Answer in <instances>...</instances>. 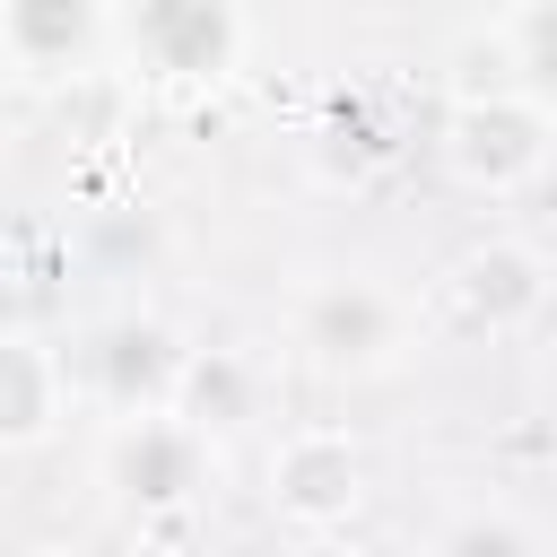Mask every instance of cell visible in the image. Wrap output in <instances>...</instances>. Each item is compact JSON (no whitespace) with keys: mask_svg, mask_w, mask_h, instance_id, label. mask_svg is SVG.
<instances>
[{"mask_svg":"<svg viewBox=\"0 0 557 557\" xmlns=\"http://www.w3.org/2000/svg\"><path fill=\"white\" fill-rule=\"evenodd\" d=\"M435 557H531V531L513 513H461L435 531Z\"/></svg>","mask_w":557,"mask_h":557,"instance_id":"obj_12","label":"cell"},{"mask_svg":"<svg viewBox=\"0 0 557 557\" xmlns=\"http://www.w3.org/2000/svg\"><path fill=\"white\" fill-rule=\"evenodd\" d=\"M209 470H218V453H209V435H200L183 409H165V418H122V426L104 435V487H113L122 505H139V513H183V505L209 487Z\"/></svg>","mask_w":557,"mask_h":557,"instance_id":"obj_4","label":"cell"},{"mask_svg":"<svg viewBox=\"0 0 557 557\" xmlns=\"http://www.w3.org/2000/svg\"><path fill=\"white\" fill-rule=\"evenodd\" d=\"M70 418V357L35 331L0 339V453H35L52 444Z\"/></svg>","mask_w":557,"mask_h":557,"instance_id":"obj_9","label":"cell"},{"mask_svg":"<svg viewBox=\"0 0 557 557\" xmlns=\"http://www.w3.org/2000/svg\"><path fill=\"white\" fill-rule=\"evenodd\" d=\"M496 35L513 52V87L557 113V0H531V9H496Z\"/></svg>","mask_w":557,"mask_h":557,"instance_id":"obj_10","label":"cell"},{"mask_svg":"<svg viewBox=\"0 0 557 557\" xmlns=\"http://www.w3.org/2000/svg\"><path fill=\"white\" fill-rule=\"evenodd\" d=\"M252 44V17L235 0H139L113 9V52L174 87H218Z\"/></svg>","mask_w":557,"mask_h":557,"instance_id":"obj_1","label":"cell"},{"mask_svg":"<svg viewBox=\"0 0 557 557\" xmlns=\"http://www.w3.org/2000/svg\"><path fill=\"white\" fill-rule=\"evenodd\" d=\"M444 305H453L461 331H487V339L531 331L540 305H548V261H540V244H522V235H479L470 252H453Z\"/></svg>","mask_w":557,"mask_h":557,"instance_id":"obj_6","label":"cell"},{"mask_svg":"<svg viewBox=\"0 0 557 557\" xmlns=\"http://www.w3.org/2000/svg\"><path fill=\"white\" fill-rule=\"evenodd\" d=\"M104 44H113V9H96V0H9L0 9V61L26 87H44V78L78 87Z\"/></svg>","mask_w":557,"mask_h":557,"instance_id":"obj_7","label":"cell"},{"mask_svg":"<svg viewBox=\"0 0 557 557\" xmlns=\"http://www.w3.org/2000/svg\"><path fill=\"white\" fill-rule=\"evenodd\" d=\"M435 148H444V174H453V183H470V191L505 200V191H522V183H540V174H548L557 113H540L531 96H479V104H444Z\"/></svg>","mask_w":557,"mask_h":557,"instance_id":"obj_2","label":"cell"},{"mask_svg":"<svg viewBox=\"0 0 557 557\" xmlns=\"http://www.w3.org/2000/svg\"><path fill=\"white\" fill-rule=\"evenodd\" d=\"M366 505V453L339 426H296L270 444V513L287 531H348Z\"/></svg>","mask_w":557,"mask_h":557,"instance_id":"obj_5","label":"cell"},{"mask_svg":"<svg viewBox=\"0 0 557 557\" xmlns=\"http://www.w3.org/2000/svg\"><path fill=\"white\" fill-rule=\"evenodd\" d=\"M278 557H357V540H348V531H287Z\"/></svg>","mask_w":557,"mask_h":557,"instance_id":"obj_13","label":"cell"},{"mask_svg":"<svg viewBox=\"0 0 557 557\" xmlns=\"http://www.w3.org/2000/svg\"><path fill=\"white\" fill-rule=\"evenodd\" d=\"M409 339V305L366 278V270H339V278H313L305 305H296V348L322 366V374H383Z\"/></svg>","mask_w":557,"mask_h":557,"instance_id":"obj_3","label":"cell"},{"mask_svg":"<svg viewBox=\"0 0 557 557\" xmlns=\"http://www.w3.org/2000/svg\"><path fill=\"white\" fill-rule=\"evenodd\" d=\"M183 374H191V357L174 348L165 322H104L96 348H87V383L113 409V426L122 418H165L183 400Z\"/></svg>","mask_w":557,"mask_h":557,"instance_id":"obj_8","label":"cell"},{"mask_svg":"<svg viewBox=\"0 0 557 557\" xmlns=\"http://www.w3.org/2000/svg\"><path fill=\"white\" fill-rule=\"evenodd\" d=\"M200 435L209 426H235L244 409H252V383H244V366L226 357V348H209V357H191V374H183V400H174Z\"/></svg>","mask_w":557,"mask_h":557,"instance_id":"obj_11","label":"cell"}]
</instances>
